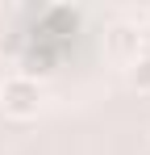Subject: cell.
<instances>
[{
  "label": "cell",
  "instance_id": "6da1fadb",
  "mask_svg": "<svg viewBox=\"0 0 150 155\" xmlns=\"http://www.w3.org/2000/svg\"><path fill=\"white\" fill-rule=\"evenodd\" d=\"M42 101H46V92H42V84L33 76H8L0 84V109H4L8 117H17V122L38 117Z\"/></svg>",
  "mask_w": 150,
  "mask_h": 155
},
{
  "label": "cell",
  "instance_id": "7a4b0ae2",
  "mask_svg": "<svg viewBox=\"0 0 150 155\" xmlns=\"http://www.w3.org/2000/svg\"><path fill=\"white\" fill-rule=\"evenodd\" d=\"M108 54L113 59H121L125 67L142 54V34L138 25H129V21H117V25H108Z\"/></svg>",
  "mask_w": 150,
  "mask_h": 155
},
{
  "label": "cell",
  "instance_id": "3957f363",
  "mask_svg": "<svg viewBox=\"0 0 150 155\" xmlns=\"http://www.w3.org/2000/svg\"><path fill=\"white\" fill-rule=\"evenodd\" d=\"M125 80L133 92H150V54H138L129 67H125Z\"/></svg>",
  "mask_w": 150,
  "mask_h": 155
},
{
  "label": "cell",
  "instance_id": "277c9868",
  "mask_svg": "<svg viewBox=\"0 0 150 155\" xmlns=\"http://www.w3.org/2000/svg\"><path fill=\"white\" fill-rule=\"evenodd\" d=\"M146 21H150V8H146Z\"/></svg>",
  "mask_w": 150,
  "mask_h": 155
}]
</instances>
